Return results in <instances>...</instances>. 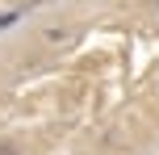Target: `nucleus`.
I'll return each mask as SVG.
<instances>
[{
    "label": "nucleus",
    "instance_id": "f257e3e1",
    "mask_svg": "<svg viewBox=\"0 0 159 155\" xmlns=\"http://www.w3.org/2000/svg\"><path fill=\"white\" fill-rule=\"evenodd\" d=\"M67 38V30H46V42H50V46H55V42H63Z\"/></svg>",
    "mask_w": 159,
    "mask_h": 155
},
{
    "label": "nucleus",
    "instance_id": "f03ea898",
    "mask_svg": "<svg viewBox=\"0 0 159 155\" xmlns=\"http://www.w3.org/2000/svg\"><path fill=\"white\" fill-rule=\"evenodd\" d=\"M0 155H21L17 147H8V143H0Z\"/></svg>",
    "mask_w": 159,
    "mask_h": 155
}]
</instances>
